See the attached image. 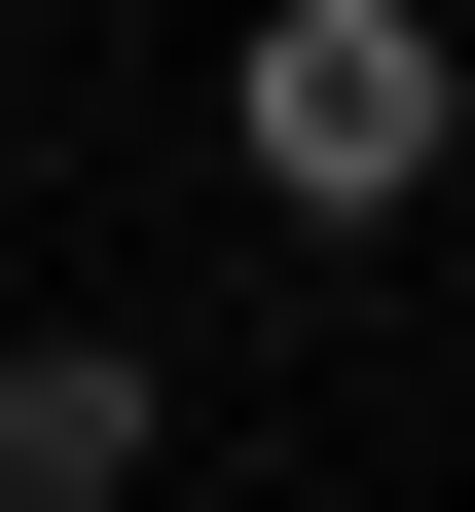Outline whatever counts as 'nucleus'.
<instances>
[{"label": "nucleus", "mask_w": 475, "mask_h": 512, "mask_svg": "<svg viewBox=\"0 0 475 512\" xmlns=\"http://www.w3.org/2000/svg\"><path fill=\"white\" fill-rule=\"evenodd\" d=\"M220 183L256 220H439L475 183V37L439 0H256L220 37Z\"/></svg>", "instance_id": "obj_1"}, {"label": "nucleus", "mask_w": 475, "mask_h": 512, "mask_svg": "<svg viewBox=\"0 0 475 512\" xmlns=\"http://www.w3.org/2000/svg\"><path fill=\"white\" fill-rule=\"evenodd\" d=\"M183 476V366L147 330H0V512H147Z\"/></svg>", "instance_id": "obj_2"}, {"label": "nucleus", "mask_w": 475, "mask_h": 512, "mask_svg": "<svg viewBox=\"0 0 475 512\" xmlns=\"http://www.w3.org/2000/svg\"><path fill=\"white\" fill-rule=\"evenodd\" d=\"M0 183H37V74H0Z\"/></svg>", "instance_id": "obj_3"}]
</instances>
